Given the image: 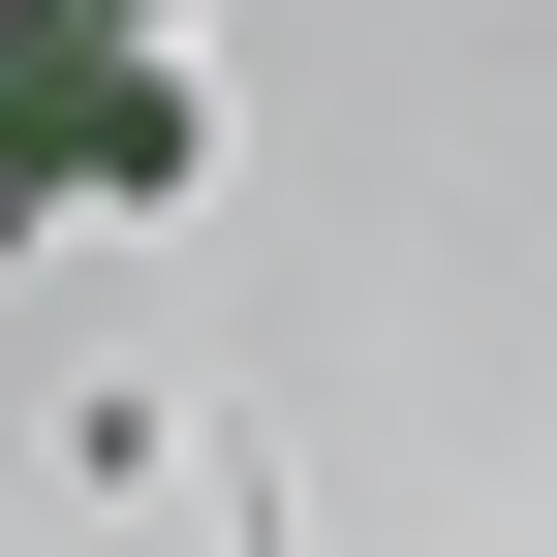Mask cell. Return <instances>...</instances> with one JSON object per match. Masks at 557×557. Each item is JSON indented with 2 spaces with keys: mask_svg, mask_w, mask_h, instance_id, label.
Masks as SVG:
<instances>
[{
  "mask_svg": "<svg viewBox=\"0 0 557 557\" xmlns=\"http://www.w3.org/2000/svg\"><path fill=\"white\" fill-rule=\"evenodd\" d=\"M218 124H186V32H124V62H0V248L32 218H94V186H186Z\"/></svg>",
  "mask_w": 557,
  "mask_h": 557,
  "instance_id": "1",
  "label": "cell"
},
{
  "mask_svg": "<svg viewBox=\"0 0 557 557\" xmlns=\"http://www.w3.org/2000/svg\"><path fill=\"white\" fill-rule=\"evenodd\" d=\"M124 32H156V0H0V62H124Z\"/></svg>",
  "mask_w": 557,
  "mask_h": 557,
  "instance_id": "2",
  "label": "cell"
}]
</instances>
